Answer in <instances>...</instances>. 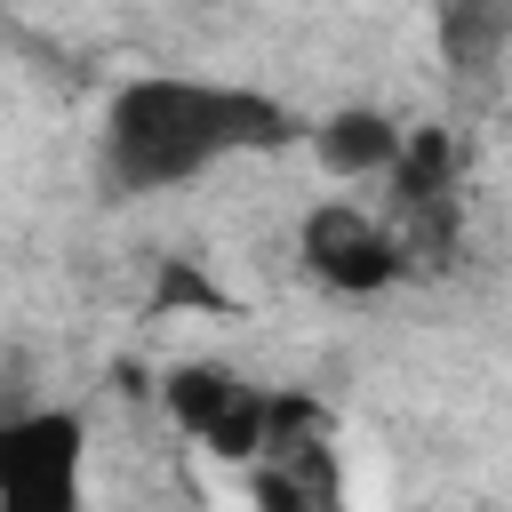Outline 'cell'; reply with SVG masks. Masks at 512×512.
Returning <instances> with one entry per match:
<instances>
[{"mask_svg":"<svg viewBox=\"0 0 512 512\" xmlns=\"http://www.w3.org/2000/svg\"><path fill=\"white\" fill-rule=\"evenodd\" d=\"M304 120L240 80H200V72H136L112 88L96 120V184L112 200H152L176 192L240 152H280Z\"/></svg>","mask_w":512,"mask_h":512,"instance_id":"cell-1","label":"cell"},{"mask_svg":"<svg viewBox=\"0 0 512 512\" xmlns=\"http://www.w3.org/2000/svg\"><path fill=\"white\" fill-rule=\"evenodd\" d=\"M408 256L416 248H408L400 216H376L360 200H320L296 224V264L320 288H336V296H384V288H400L408 280Z\"/></svg>","mask_w":512,"mask_h":512,"instance_id":"cell-2","label":"cell"},{"mask_svg":"<svg viewBox=\"0 0 512 512\" xmlns=\"http://www.w3.org/2000/svg\"><path fill=\"white\" fill-rule=\"evenodd\" d=\"M88 472V416L80 408H8L0 416V504L8 512H64Z\"/></svg>","mask_w":512,"mask_h":512,"instance_id":"cell-3","label":"cell"},{"mask_svg":"<svg viewBox=\"0 0 512 512\" xmlns=\"http://www.w3.org/2000/svg\"><path fill=\"white\" fill-rule=\"evenodd\" d=\"M160 400H168V416H176L200 448H216V456H232V464H256L264 440H272V400H280V392L248 384V376L224 368V360H184V368H168Z\"/></svg>","mask_w":512,"mask_h":512,"instance_id":"cell-4","label":"cell"},{"mask_svg":"<svg viewBox=\"0 0 512 512\" xmlns=\"http://www.w3.org/2000/svg\"><path fill=\"white\" fill-rule=\"evenodd\" d=\"M400 144H408V128H400L392 112H376V104H336V112L312 120V152H320V168L344 176V184L384 176V168L400 160Z\"/></svg>","mask_w":512,"mask_h":512,"instance_id":"cell-5","label":"cell"},{"mask_svg":"<svg viewBox=\"0 0 512 512\" xmlns=\"http://www.w3.org/2000/svg\"><path fill=\"white\" fill-rule=\"evenodd\" d=\"M512 48V0H440V64L456 80H488Z\"/></svg>","mask_w":512,"mask_h":512,"instance_id":"cell-6","label":"cell"}]
</instances>
